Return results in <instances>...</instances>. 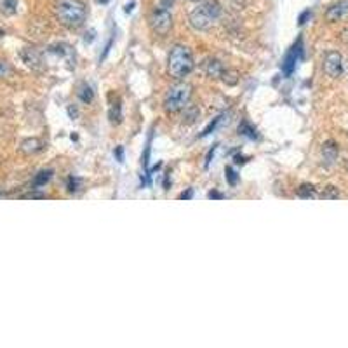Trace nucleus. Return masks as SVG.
I'll return each instance as SVG.
<instances>
[{"mask_svg": "<svg viewBox=\"0 0 348 348\" xmlns=\"http://www.w3.org/2000/svg\"><path fill=\"white\" fill-rule=\"evenodd\" d=\"M233 162H235L237 166H239V164H245V162H248V158H245L244 155H240V153H237V155L233 157Z\"/></svg>", "mask_w": 348, "mask_h": 348, "instance_id": "32", "label": "nucleus"}, {"mask_svg": "<svg viewBox=\"0 0 348 348\" xmlns=\"http://www.w3.org/2000/svg\"><path fill=\"white\" fill-rule=\"evenodd\" d=\"M96 2H98V4H107L108 0H96Z\"/></svg>", "mask_w": 348, "mask_h": 348, "instance_id": "37", "label": "nucleus"}, {"mask_svg": "<svg viewBox=\"0 0 348 348\" xmlns=\"http://www.w3.org/2000/svg\"><path fill=\"white\" fill-rule=\"evenodd\" d=\"M192 86L187 82H178L166 92L164 110L167 113H179L188 107L192 98Z\"/></svg>", "mask_w": 348, "mask_h": 348, "instance_id": "4", "label": "nucleus"}, {"mask_svg": "<svg viewBox=\"0 0 348 348\" xmlns=\"http://www.w3.org/2000/svg\"><path fill=\"white\" fill-rule=\"evenodd\" d=\"M12 72V68L9 67V63L7 61H4V59H0V78H6L9 77Z\"/></svg>", "mask_w": 348, "mask_h": 348, "instance_id": "25", "label": "nucleus"}, {"mask_svg": "<svg viewBox=\"0 0 348 348\" xmlns=\"http://www.w3.org/2000/svg\"><path fill=\"white\" fill-rule=\"evenodd\" d=\"M224 178H227L228 185H232V187H235L237 181H239V174H237L235 169H233V167H230V166L224 169Z\"/></svg>", "mask_w": 348, "mask_h": 348, "instance_id": "23", "label": "nucleus"}, {"mask_svg": "<svg viewBox=\"0 0 348 348\" xmlns=\"http://www.w3.org/2000/svg\"><path fill=\"white\" fill-rule=\"evenodd\" d=\"M80 185H82V179L80 178H77V176H70L68 181H67V190L70 193H75V192L80 190Z\"/></svg>", "mask_w": 348, "mask_h": 348, "instance_id": "22", "label": "nucleus"}, {"mask_svg": "<svg viewBox=\"0 0 348 348\" xmlns=\"http://www.w3.org/2000/svg\"><path fill=\"white\" fill-rule=\"evenodd\" d=\"M0 12L4 16H14L17 12V0H0Z\"/></svg>", "mask_w": 348, "mask_h": 348, "instance_id": "17", "label": "nucleus"}, {"mask_svg": "<svg viewBox=\"0 0 348 348\" xmlns=\"http://www.w3.org/2000/svg\"><path fill=\"white\" fill-rule=\"evenodd\" d=\"M77 98L82 101L84 105H89L92 103V99H94V91H92V87L89 84H80L78 86V91H77Z\"/></svg>", "mask_w": 348, "mask_h": 348, "instance_id": "14", "label": "nucleus"}, {"mask_svg": "<svg viewBox=\"0 0 348 348\" xmlns=\"http://www.w3.org/2000/svg\"><path fill=\"white\" fill-rule=\"evenodd\" d=\"M310 9H306V11H303L301 14H299V17H298V25H305L306 23V19L308 17H310Z\"/></svg>", "mask_w": 348, "mask_h": 348, "instance_id": "26", "label": "nucleus"}, {"mask_svg": "<svg viewBox=\"0 0 348 348\" xmlns=\"http://www.w3.org/2000/svg\"><path fill=\"white\" fill-rule=\"evenodd\" d=\"M221 4L218 0H206L204 4H200L188 14V23L197 32H206L221 16Z\"/></svg>", "mask_w": 348, "mask_h": 348, "instance_id": "3", "label": "nucleus"}, {"mask_svg": "<svg viewBox=\"0 0 348 348\" xmlns=\"http://www.w3.org/2000/svg\"><path fill=\"white\" fill-rule=\"evenodd\" d=\"M54 12L59 23L68 30L80 28L87 17V7L82 0H58L54 4Z\"/></svg>", "mask_w": 348, "mask_h": 348, "instance_id": "1", "label": "nucleus"}, {"mask_svg": "<svg viewBox=\"0 0 348 348\" xmlns=\"http://www.w3.org/2000/svg\"><path fill=\"white\" fill-rule=\"evenodd\" d=\"M216 147H218V145H214L213 148L209 150V153H208V157H206V167H209V164H211V158H213V155H214V152H216Z\"/></svg>", "mask_w": 348, "mask_h": 348, "instance_id": "31", "label": "nucleus"}, {"mask_svg": "<svg viewBox=\"0 0 348 348\" xmlns=\"http://www.w3.org/2000/svg\"><path fill=\"white\" fill-rule=\"evenodd\" d=\"M301 58H303V40L301 38H298V42L291 47V51L285 54L284 61H282V72H284L285 77H289V75L294 72L298 61Z\"/></svg>", "mask_w": 348, "mask_h": 348, "instance_id": "7", "label": "nucleus"}, {"mask_svg": "<svg viewBox=\"0 0 348 348\" xmlns=\"http://www.w3.org/2000/svg\"><path fill=\"white\" fill-rule=\"evenodd\" d=\"M221 78H223L224 84H228V86H235V84L239 82V73L233 72V70H224Z\"/></svg>", "mask_w": 348, "mask_h": 348, "instance_id": "21", "label": "nucleus"}, {"mask_svg": "<svg viewBox=\"0 0 348 348\" xmlns=\"http://www.w3.org/2000/svg\"><path fill=\"white\" fill-rule=\"evenodd\" d=\"M341 40L348 44V26H346V28H345V30H343V32H341Z\"/></svg>", "mask_w": 348, "mask_h": 348, "instance_id": "35", "label": "nucleus"}, {"mask_svg": "<svg viewBox=\"0 0 348 348\" xmlns=\"http://www.w3.org/2000/svg\"><path fill=\"white\" fill-rule=\"evenodd\" d=\"M21 59H23V63L26 67H30L33 70H40L44 65L42 54L37 49H33V47H25V49L21 51Z\"/></svg>", "mask_w": 348, "mask_h": 348, "instance_id": "8", "label": "nucleus"}, {"mask_svg": "<svg viewBox=\"0 0 348 348\" xmlns=\"http://www.w3.org/2000/svg\"><path fill=\"white\" fill-rule=\"evenodd\" d=\"M199 115H200L199 108L193 107V105H188V107L183 110V122L185 124H193V122L199 118Z\"/></svg>", "mask_w": 348, "mask_h": 348, "instance_id": "18", "label": "nucleus"}, {"mask_svg": "<svg viewBox=\"0 0 348 348\" xmlns=\"http://www.w3.org/2000/svg\"><path fill=\"white\" fill-rule=\"evenodd\" d=\"M4 195V190H2V188H0V197H2Z\"/></svg>", "mask_w": 348, "mask_h": 348, "instance_id": "38", "label": "nucleus"}, {"mask_svg": "<svg viewBox=\"0 0 348 348\" xmlns=\"http://www.w3.org/2000/svg\"><path fill=\"white\" fill-rule=\"evenodd\" d=\"M112 44H113V37L112 38H110V40H108V44H107V47H105V52H103V54H101V61H103L105 58H107V56H108V52H110V49H112Z\"/></svg>", "mask_w": 348, "mask_h": 348, "instance_id": "29", "label": "nucleus"}, {"mask_svg": "<svg viewBox=\"0 0 348 348\" xmlns=\"http://www.w3.org/2000/svg\"><path fill=\"white\" fill-rule=\"evenodd\" d=\"M320 199H324V200H336V199H340V190H338L336 187H333V185H329V187H325L324 192L320 193Z\"/></svg>", "mask_w": 348, "mask_h": 348, "instance_id": "20", "label": "nucleus"}, {"mask_svg": "<svg viewBox=\"0 0 348 348\" xmlns=\"http://www.w3.org/2000/svg\"><path fill=\"white\" fill-rule=\"evenodd\" d=\"M52 169H42V171H38L37 174H35V178H33V190H37V188H40L44 187V185H47L51 181V178H52Z\"/></svg>", "mask_w": 348, "mask_h": 348, "instance_id": "15", "label": "nucleus"}, {"mask_svg": "<svg viewBox=\"0 0 348 348\" xmlns=\"http://www.w3.org/2000/svg\"><path fill=\"white\" fill-rule=\"evenodd\" d=\"M21 152L26 153V155H33V153H38L44 150V143L38 138H28L25 141H21Z\"/></svg>", "mask_w": 348, "mask_h": 348, "instance_id": "12", "label": "nucleus"}, {"mask_svg": "<svg viewBox=\"0 0 348 348\" xmlns=\"http://www.w3.org/2000/svg\"><path fill=\"white\" fill-rule=\"evenodd\" d=\"M224 65L221 63L219 59H216V58H209L208 61L204 63V73L208 75L209 78H221L223 77V73H224Z\"/></svg>", "mask_w": 348, "mask_h": 348, "instance_id": "10", "label": "nucleus"}, {"mask_svg": "<svg viewBox=\"0 0 348 348\" xmlns=\"http://www.w3.org/2000/svg\"><path fill=\"white\" fill-rule=\"evenodd\" d=\"M68 115L72 117V118H77L78 117V110L75 108V107H68Z\"/></svg>", "mask_w": 348, "mask_h": 348, "instance_id": "33", "label": "nucleus"}, {"mask_svg": "<svg viewBox=\"0 0 348 348\" xmlns=\"http://www.w3.org/2000/svg\"><path fill=\"white\" fill-rule=\"evenodd\" d=\"M113 153H115V157H117L118 162H124V147H117Z\"/></svg>", "mask_w": 348, "mask_h": 348, "instance_id": "28", "label": "nucleus"}, {"mask_svg": "<svg viewBox=\"0 0 348 348\" xmlns=\"http://www.w3.org/2000/svg\"><path fill=\"white\" fill-rule=\"evenodd\" d=\"M221 118H223V117H216L214 120L211 122V124H209L208 127H206L204 131H202V134H200L202 138H206V136H209L211 133H213V131L216 129V127H218V124H219V122H221Z\"/></svg>", "mask_w": 348, "mask_h": 348, "instance_id": "24", "label": "nucleus"}, {"mask_svg": "<svg viewBox=\"0 0 348 348\" xmlns=\"http://www.w3.org/2000/svg\"><path fill=\"white\" fill-rule=\"evenodd\" d=\"M150 26H152L153 33L160 35V37L169 33V30L173 28V16H171L169 9L162 6L153 9L152 16H150Z\"/></svg>", "mask_w": 348, "mask_h": 348, "instance_id": "5", "label": "nucleus"}, {"mask_svg": "<svg viewBox=\"0 0 348 348\" xmlns=\"http://www.w3.org/2000/svg\"><path fill=\"white\" fill-rule=\"evenodd\" d=\"M239 134L245 136V138H249V139H258L256 129H254V127L251 126L249 122H242V124L239 126Z\"/></svg>", "mask_w": 348, "mask_h": 348, "instance_id": "19", "label": "nucleus"}, {"mask_svg": "<svg viewBox=\"0 0 348 348\" xmlns=\"http://www.w3.org/2000/svg\"><path fill=\"white\" fill-rule=\"evenodd\" d=\"M192 197H193V190H192V188H188L187 192H183L181 195H179V199H181V200H190Z\"/></svg>", "mask_w": 348, "mask_h": 348, "instance_id": "30", "label": "nucleus"}, {"mask_svg": "<svg viewBox=\"0 0 348 348\" xmlns=\"http://www.w3.org/2000/svg\"><path fill=\"white\" fill-rule=\"evenodd\" d=\"M338 153H340V147H338L336 141L329 139L322 145V157L327 164H333L334 160L338 158Z\"/></svg>", "mask_w": 348, "mask_h": 348, "instance_id": "11", "label": "nucleus"}, {"mask_svg": "<svg viewBox=\"0 0 348 348\" xmlns=\"http://www.w3.org/2000/svg\"><path fill=\"white\" fill-rule=\"evenodd\" d=\"M192 2H199V0H192Z\"/></svg>", "mask_w": 348, "mask_h": 348, "instance_id": "39", "label": "nucleus"}, {"mask_svg": "<svg viewBox=\"0 0 348 348\" xmlns=\"http://www.w3.org/2000/svg\"><path fill=\"white\" fill-rule=\"evenodd\" d=\"M193 67H195V61H193L192 51L187 46L176 44L169 52V59H167V70H169L171 77L176 80H183L185 77L192 73Z\"/></svg>", "mask_w": 348, "mask_h": 348, "instance_id": "2", "label": "nucleus"}, {"mask_svg": "<svg viewBox=\"0 0 348 348\" xmlns=\"http://www.w3.org/2000/svg\"><path fill=\"white\" fill-rule=\"evenodd\" d=\"M208 197H209L211 200H223V199H224L223 193H221V192H216V190L209 192V193H208Z\"/></svg>", "mask_w": 348, "mask_h": 348, "instance_id": "27", "label": "nucleus"}, {"mask_svg": "<svg viewBox=\"0 0 348 348\" xmlns=\"http://www.w3.org/2000/svg\"><path fill=\"white\" fill-rule=\"evenodd\" d=\"M173 4H174V0H160V6L166 7V9L173 7Z\"/></svg>", "mask_w": 348, "mask_h": 348, "instance_id": "34", "label": "nucleus"}, {"mask_svg": "<svg viewBox=\"0 0 348 348\" xmlns=\"http://www.w3.org/2000/svg\"><path fill=\"white\" fill-rule=\"evenodd\" d=\"M324 73L331 78H340L343 75V56L340 52L331 51L324 58Z\"/></svg>", "mask_w": 348, "mask_h": 348, "instance_id": "6", "label": "nucleus"}, {"mask_svg": "<svg viewBox=\"0 0 348 348\" xmlns=\"http://www.w3.org/2000/svg\"><path fill=\"white\" fill-rule=\"evenodd\" d=\"M298 197L299 199H314V197H317V188L314 187V185L310 183H303L301 187L298 188Z\"/></svg>", "mask_w": 348, "mask_h": 348, "instance_id": "16", "label": "nucleus"}, {"mask_svg": "<svg viewBox=\"0 0 348 348\" xmlns=\"http://www.w3.org/2000/svg\"><path fill=\"white\" fill-rule=\"evenodd\" d=\"M133 7H134V2H131V4H127L124 11H126V12H131V11H133Z\"/></svg>", "mask_w": 348, "mask_h": 348, "instance_id": "36", "label": "nucleus"}, {"mask_svg": "<svg viewBox=\"0 0 348 348\" xmlns=\"http://www.w3.org/2000/svg\"><path fill=\"white\" fill-rule=\"evenodd\" d=\"M108 118L112 124L118 126L122 120H124V115H122V101L120 98H117L115 101H112V105H110V110H108Z\"/></svg>", "mask_w": 348, "mask_h": 348, "instance_id": "13", "label": "nucleus"}, {"mask_svg": "<svg viewBox=\"0 0 348 348\" xmlns=\"http://www.w3.org/2000/svg\"><path fill=\"white\" fill-rule=\"evenodd\" d=\"M348 14V0H340V2L333 4L331 7L325 11V19L329 23H336V21L343 19Z\"/></svg>", "mask_w": 348, "mask_h": 348, "instance_id": "9", "label": "nucleus"}]
</instances>
